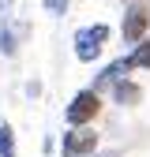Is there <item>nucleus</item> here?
<instances>
[{
  "mask_svg": "<svg viewBox=\"0 0 150 157\" xmlns=\"http://www.w3.org/2000/svg\"><path fill=\"white\" fill-rule=\"evenodd\" d=\"M124 60H128V67H131V71H150V34L143 37L135 49H128Z\"/></svg>",
  "mask_w": 150,
  "mask_h": 157,
  "instance_id": "8",
  "label": "nucleus"
},
{
  "mask_svg": "<svg viewBox=\"0 0 150 157\" xmlns=\"http://www.w3.org/2000/svg\"><path fill=\"white\" fill-rule=\"evenodd\" d=\"M0 157H15V131H11V124H0Z\"/></svg>",
  "mask_w": 150,
  "mask_h": 157,
  "instance_id": "9",
  "label": "nucleus"
},
{
  "mask_svg": "<svg viewBox=\"0 0 150 157\" xmlns=\"http://www.w3.org/2000/svg\"><path fill=\"white\" fill-rule=\"evenodd\" d=\"M0 52L4 56L19 52V37H15V26H11V0H0Z\"/></svg>",
  "mask_w": 150,
  "mask_h": 157,
  "instance_id": "5",
  "label": "nucleus"
},
{
  "mask_svg": "<svg viewBox=\"0 0 150 157\" xmlns=\"http://www.w3.org/2000/svg\"><path fill=\"white\" fill-rule=\"evenodd\" d=\"M120 34H124V45L135 49L143 37L150 34V8H146V4H128L124 23H120Z\"/></svg>",
  "mask_w": 150,
  "mask_h": 157,
  "instance_id": "3",
  "label": "nucleus"
},
{
  "mask_svg": "<svg viewBox=\"0 0 150 157\" xmlns=\"http://www.w3.org/2000/svg\"><path fill=\"white\" fill-rule=\"evenodd\" d=\"M139 101H143V86L135 78H120L112 86V105H139Z\"/></svg>",
  "mask_w": 150,
  "mask_h": 157,
  "instance_id": "7",
  "label": "nucleus"
},
{
  "mask_svg": "<svg viewBox=\"0 0 150 157\" xmlns=\"http://www.w3.org/2000/svg\"><path fill=\"white\" fill-rule=\"evenodd\" d=\"M101 112V94L94 90V86H86V90H79L68 101V109H64V120H68V127H90V120Z\"/></svg>",
  "mask_w": 150,
  "mask_h": 157,
  "instance_id": "2",
  "label": "nucleus"
},
{
  "mask_svg": "<svg viewBox=\"0 0 150 157\" xmlns=\"http://www.w3.org/2000/svg\"><path fill=\"white\" fill-rule=\"evenodd\" d=\"M68 4H71V0H45V11L53 19H60V15H68Z\"/></svg>",
  "mask_w": 150,
  "mask_h": 157,
  "instance_id": "10",
  "label": "nucleus"
},
{
  "mask_svg": "<svg viewBox=\"0 0 150 157\" xmlns=\"http://www.w3.org/2000/svg\"><path fill=\"white\" fill-rule=\"evenodd\" d=\"M120 4H143V0H120Z\"/></svg>",
  "mask_w": 150,
  "mask_h": 157,
  "instance_id": "11",
  "label": "nucleus"
},
{
  "mask_svg": "<svg viewBox=\"0 0 150 157\" xmlns=\"http://www.w3.org/2000/svg\"><path fill=\"white\" fill-rule=\"evenodd\" d=\"M94 150H98V131H90V127H68L64 131V142H60L64 157H94Z\"/></svg>",
  "mask_w": 150,
  "mask_h": 157,
  "instance_id": "4",
  "label": "nucleus"
},
{
  "mask_svg": "<svg viewBox=\"0 0 150 157\" xmlns=\"http://www.w3.org/2000/svg\"><path fill=\"white\" fill-rule=\"evenodd\" d=\"M128 71H131V67H128V60H124V56H120V60H109L98 75H94V90H98V94H101L105 86L112 90V86L120 82V78H128Z\"/></svg>",
  "mask_w": 150,
  "mask_h": 157,
  "instance_id": "6",
  "label": "nucleus"
},
{
  "mask_svg": "<svg viewBox=\"0 0 150 157\" xmlns=\"http://www.w3.org/2000/svg\"><path fill=\"white\" fill-rule=\"evenodd\" d=\"M109 37H112V30H109V23H94V26H79L75 30V56H79L83 64H94V60H101V52H105V45H109Z\"/></svg>",
  "mask_w": 150,
  "mask_h": 157,
  "instance_id": "1",
  "label": "nucleus"
}]
</instances>
